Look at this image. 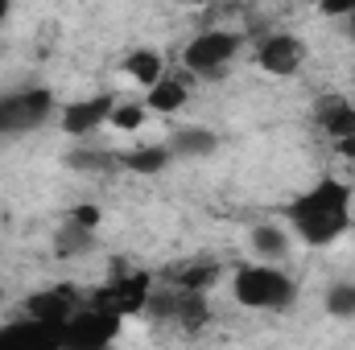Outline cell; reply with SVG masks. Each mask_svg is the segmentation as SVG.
<instances>
[{"label": "cell", "instance_id": "1", "mask_svg": "<svg viewBox=\"0 0 355 350\" xmlns=\"http://www.w3.org/2000/svg\"><path fill=\"white\" fill-rule=\"evenodd\" d=\"M285 219L297 231V239H306L314 248L335 243L352 227V190L343 181H335V177H322L314 190H306L302 198L289 202Z\"/></svg>", "mask_w": 355, "mask_h": 350}, {"label": "cell", "instance_id": "2", "mask_svg": "<svg viewBox=\"0 0 355 350\" xmlns=\"http://www.w3.org/2000/svg\"><path fill=\"white\" fill-rule=\"evenodd\" d=\"M232 293H236V301L248 305V309H277V313L289 309L293 297H297L293 280H289L285 272L268 268V264H248V268H240L236 280H232Z\"/></svg>", "mask_w": 355, "mask_h": 350}, {"label": "cell", "instance_id": "3", "mask_svg": "<svg viewBox=\"0 0 355 350\" xmlns=\"http://www.w3.org/2000/svg\"><path fill=\"white\" fill-rule=\"evenodd\" d=\"M50 111H54V95L46 87L0 95V136H25V132L42 128L50 120Z\"/></svg>", "mask_w": 355, "mask_h": 350}, {"label": "cell", "instance_id": "4", "mask_svg": "<svg viewBox=\"0 0 355 350\" xmlns=\"http://www.w3.org/2000/svg\"><path fill=\"white\" fill-rule=\"evenodd\" d=\"M236 54H240V33H227V29H207V33H198V37L186 46L182 62H186L194 75L215 79V75H223V66H227Z\"/></svg>", "mask_w": 355, "mask_h": 350}, {"label": "cell", "instance_id": "5", "mask_svg": "<svg viewBox=\"0 0 355 350\" xmlns=\"http://www.w3.org/2000/svg\"><path fill=\"white\" fill-rule=\"evenodd\" d=\"M145 301H149V276H145V272H132V276H116L112 284H103L91 305L103 309V313L128 317V313H141Z\"/></svg>", "mask_w": 355, "mask_h": 350}, {"label": "cell", "instance_id": "6", "mask_svg": "<svg viewBox=\"0 0 355 350\" xmlns=\"http://www.w3.org/2000/svg\"><path fill=\"white\" fill-rule=\"evenodd\" d=\"M120 330V317L116 313H103V309H75L67 322H62V347H103L112 342V334Z\"/></svg>", "mask_w": 355, "mask_h": 350}, {"label": "cell", "instance_id": "7", "mask_svg": "<svg viewBox=\"0 0 355 350\" xmlns=\"http://www.w3.org/2000/svg\"><path fill=\"white\" fill-rule=\"evenodd\" d=\"M257 62H261V71L272 75V79H289V75L302 71V62H306V46H302L293 33H272V37L261 42Z\"/></svg>", "mask_w": 355, "mask_h": 350}, {"label": "cell", "instance_id": "8", "mask_svg": "<svg viewBox=\"0 0 355 350\" xmlns=\"http://www.w3.org/2000/svg\"><path fill=\"white\" fill-rule=\"evenodd\" d=\"M112 107H116V95H112V91L67 103V107H62V132H67V136H87V132H95L99 124H107Z\"/></svg>", "mask_w": 355, "mask_h": 350}, {"label": "cell", "instance_id": "9", "mask_svg": "<svg viewBox=\"0 0 355 350\" xmlns=\"http://www.w3.org/2000/svg\"><path fill=\"white\" fill-rule=\"evenodd\" d=\"M75 309H79V301H75L71 288H46V293H33L25 301V313L37 317V322H50V326H62Z\"/></svg>", "mask_w": 355, "mask_h": 350}, {"label": "cell", "instance_id": "10", "mask_svg": "<svg viewBox=\"0 0 355 350\" xmlns=\"http://www.w3.org/2000/svg\"><path fill=\"white\" fill-rule=\"evenodd\" d=\"M314 120H318V128H322L331 140L355 132V107L343 95H322V99L314 103Z\"/></svg>", "mask_w": 355, "mask_h": 350}, {"label": "cell", "instance_id": "11", "mask_svg": "<svg viewBox=\"0 0 355 350\" xmlns=\"http://www.w3.org/2000/svg\"><path fill=\"white\" fill-rule=\"evenodd\" d=\"M0 342H12V347H62V326L25 317L17 326H4L0 330Z\"/></svg>", "mask_w": 355, "mask_h": 350}, {"label": "cell", "instance_id": "12", "mask_svg": "<svg viewBox=\"0 0 355 350\" xmlns=\"http://www.w3.org/2000/svg\"><path fill=\"white\" fill-rule=\"evenodd\" d=\"M186 99H190L186 83H178V79H157V83L149 87V95H145V107L157 111V116H174V111L186 107Z\"/></svg>", "mask_w": 355, "mask_h": 350}, {"label": "cell", "instance_id": "13", "mask_svg": "<svg viewBox=\"0 0 355 350\" xmlns=\"http://www.w3.org/2000/svg\"><path fill=\"white\" fill-rule=\"evenodd\" d=\"M174 317L190 330L198 334L211 317V305H207V293H190V288H178V301H174Z\"/></svg>", "mask_w": 355, "mask_h": 350}, {"label": "cell", "instance_id": "14", "mask_svg": "<svg viewBox=\"0 0 355 350\" xmlns=\"http://www.w3.org/2000/svg\"><path fill=\"white\" fill-rule=\"evenodd\" d=\"M174 288H190V293H207L215 280H219V264L215 260H194V264H182L170 272Z\"/></svg>", "mask_w": 355, "mask_h": 350}, {"label": "cell", "instance_id": "15", "mask_svg": "<svg viewBox=\"0 0 355 350\" xmlns=\"http://www.w3.org/2000/svg\"><path fill=\"white\" fill-rule=\"evenodd\" d=\"M170 149L166 145H141V149H128L124 157H120V165L124 169H132V174H162L166 165H170Z\"/></svg>", "mask_w": 355, "mask_h": 350}, {"label": "cell", "instance_id": "16", "mask_svg": "<svg viewBox=\"0 0 355 350\" xmlns=\"http://www.w3.org/2000/svg\"><path fill=\"white\" fill-rule=\"evenodd\" d=\"M170 149H174L178 157H211V153L219 149V140H215V132H207V128H178L174 140H170Z\"/></svg>", "mask_w": 355, "mask_h": 350}, {"label": "cell", "instance_id": "17", "mask_svg": "<svg viewBox=\"0 0 355 350\" xmlns=\"http://www.w3.org/2000/svg\"><path fill=\"white\" fill-rule=\"evenodd\" d=\"M87 252H91V231L79 227L75 219H67L62 231L54 235V256L58 260H75V256H87Z\"/></svg>", "mask_w": 355, "mask_h": 350}, {"label": "cell", "instance_id": "18", "mask_svg": "<svg viewBox=\"0 0 355 350\" xmlns=\"http://www.w3.org/2000/svg\"><path fill=\"white\" fill-rule=\"evenodd\" d=\"M124 75H128L132 83H141V87H153V83L162 79V54H157V50H132V54L124 58Z\"/></svg>", "mask_w": 355, "mask_h": 350}, {"label": "cell", "instance_id": "19", "mask_svg": "<svg viewBox=\"0 0 355 350\" xmlns=\"http://www.w3.org/2000/svg\"><path fill=\"white\" fill-rule=\"evenodd\" d=\"M252 252H257L261 260H281V256L289 252V235H285L277 223H261V227L252 231Z\"/></svg>", "mask_w": 355, "mask_h": 350}, {"label": "cell", "instance_id": "20", "mask_svg": "<svg viewBox=\"0 0 355 350\" xmlns=\"http://www.w3.org/2000/svg\"><path fill=\"white\" fill-rule=\"evenodd\" d=\"M145 103H116L112 107V116H107V124L112 128H120V132H137L141 124H145Z\"/></svg>", "mask_w": 355, "mask_h": 350}, {"label": "cell", "instance_id": "21", "mask_svg": "<svg viewBox=\"0 0 355 350\" xmlns=\"http://www.w3.org/2000/svg\"><path fill=\"white\" fill-rule=\"evenodd\" d=\"M327 313L331 317H355V284H335L327 293Z\"/></svg>", "mask_w": 355, "mask_h": 350}, {"label": "cell", "instance_id": "22", "mask_svg": "<svg viewBox=\"0 0 355 350\" xmlns=\"http://www.w3.org/2000/svg\"><path fill=\"white\" fill-rule=\"evenodd\" d=\"M67 161H71L75 169H112V165H116V157L103 153V149H75Z\"/></svg>", "mask_w": 355, "mask_h": 350}, {"label": "cell", "instance_id": "23", "mask_svg": "<svg viewBox=\"0 0 355 350\" xmlns=\"http://www.w3.org/2000/svg\"><path fill=\"white\" fill-rule=\"evenodd\" d=\"M71 219H75L79 227H87V231H95V227H99V206H91V202H83V206H75V210H71Z\"/></svg>", "mask_w": 355, "mask_h": 350}, {"label": "cell", "instance_id": "24", "mask_svg": "<svg viewBox=\"0 0 355 350\" xmlns=\"http://www.w3.org/2000/svg\"><path fill=\"white\" fill-rule=\"evenodd\" d=\"M318 12L322 17H347V12H355V0H318Z\"/></svg>", "mask_w": 355, "mask_h": 350}, {"label": "cell", "instance_id": "25", "mask_svg": "<svg viewBox=\"0 0 355 350\" xmlns=\"http://www.w3.org/2000/svg\"><path fill=\"white\" fill-rule=\"evenodd\" d=\"M335 149H339V157L355 161V132H352V136H339V140H335Z\"/></svg>", "mask_w": 355, "mask_h": 350}, {"label": "cell", "instance_id": "26", "mask_svg": "<svg viewBox=\"0 0 355 350\" xmlns=\"http://www.w3.org/2000/svg\"><path fill=\"white\" fill-rule=\"evenodd\" d=\"M8 8H12V0H0V25H4V17H8Z\"/></svg>", "mask_w": 355, "mask_h": 350}, {"label": "cell", "instance_id": "27", "mask_svg": "<svg viewBox=\"0 0 355 350\" xmlns=\"http://www.w3.org/2000/svg\"><path fill=\"white\" fill-rule=\"evenodd\" d=\"M343 21H347V33H352V42H355V12H347Z\"/></svg>", "mask_w": 355, "mask_h": 350}, {"label": "cell", "instance_id": "28", "mask_svg": "<svg viewBox=\"0 0 355 350\" xmlns=\"http://www.w3.org/2000/svg\"><path fill=\"white\" fill-rule=\"evenodd\" d=\"M182 4H211V0H182Z\"/></svg>", "mask_w": 355, "mask_h": 350}]
</instances>
